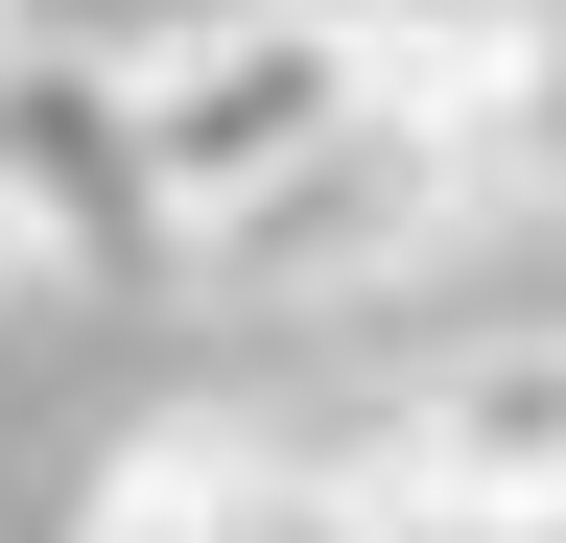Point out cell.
<instances>
[{
	"instance_id": "cell-1",
	"label": "cell",
	"mask_w": 566,
	"mask_h": 543,
	"mask_svg": "<svg viewBox=\"0 0 566 543\" xmlns=\"http://www.w3.org/2000/svg\"><path fill=\"white\" fill-rule=\"evenodd\" d=\"M142 143L189 189V260H237L283 189H331L378 143V0H212L142 48Z\"/></svg>"
},
{
	"instance_id": "cell-2",
	"label": "cell",
	"mask_w": 566,
	"mask_h": 543,
	"mask_svg": "<svg viewBox=\"0 0 566 543\" xmlns=\"http://www.w3.org/2000/svg\"><path fill=\"white\" fill-rule=\"evenodd\" d=\"M0 260L24 284H166L189 260V189L142 143V48L0 24Z\"/></svg>"
},
{
	"instance_id": "cell-3",
	"label": "cell",
	"mask_w": 566,
	"mask_h": 543,
	"mask_svg": "<svg viewBox=\"0 0 566 543\" xmlns=\"http://www.w3.org/2000/svg\"><path fill=\"white\" fill-rule=\"evenodd\" d=\"M71 543H378V520L307 449H260V426H142V449H95Z\"/></svg>"
},
{
	"instance_id": "cell-4",
	"label": "cell",
	"mask_w": 566,
	"mask_h": 543,
	"mask_svg": "<svg viewBox=\"0 0 566 543\" xmlns=\"http://www.w3.org/2000/svg\"><path fill=\"white\" fill-rule=\"evenodd\" d=\"M0 284H24V260H0Z\"/></svg>"
}]
</instances>
